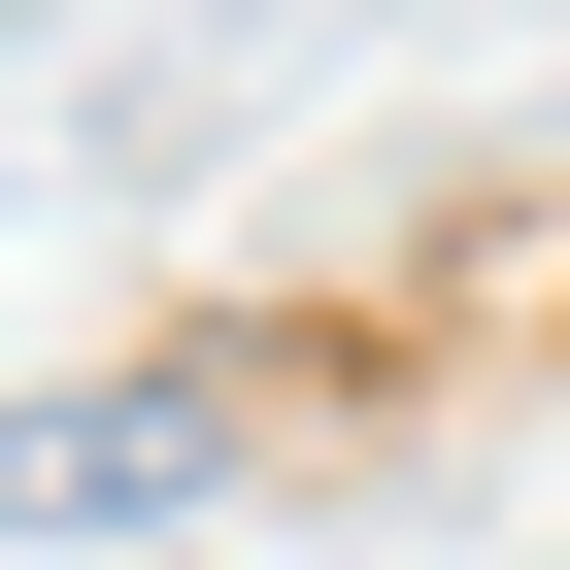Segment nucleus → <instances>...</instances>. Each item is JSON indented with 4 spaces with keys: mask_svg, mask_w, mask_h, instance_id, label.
Here are the masks:
<instances>
[{
    "mask_svg": "<svg viewBox=\"0 0 570 570\" xmlns=\"http://www.w3.org/2000/svg\"><path fill=\"white\" fill-rule=\"evenodd\" d=\"M235 403H0V537H68V503H202Z\"/></svg>",
    "mask_w": 570,
    "mask_h": 570,
    "instance_id": "1",
    "label": "nucleus"
}]
</instances>
